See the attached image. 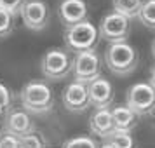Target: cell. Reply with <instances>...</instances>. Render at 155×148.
Instances as JSON below:
<instances>
[{
    "instance_id": "27",
    "label": "cell",
    "mask_w": 155,
    "mask_h": 148,
    "mask_svg": "<svg viewBox=\"0 0 155 148\" xmlns=\"http://www.w3.org/2000/svg\"><path fill=\"white\" fill-rule=\"evenodd\" d=\"M98 148H113V146H112V145H110V143H106V141H105V143H103L101 146H99V145H98Z\"/></svg>"
},
{
    "instance_id": "28",
    "label": "cell",
    "mask_w": 155,
    "mask_h": 148,
    "mask_svg": "<svg viewBox=\"0 0 155 148\" xmlns=\"http://www.w3.org/2000/svg\"><path fill=\"white\" fill-rule=\"evenodd\" d=\"M152 54H153V58H155V40L152 42Z\"/></svg>"
},
{
    "instance_id": "14",
    "label": "cell",
    "mask_w": 155,
    "mask_h": 148,
    "mask_svg": "<svg viewBox=\"0 0 155 148\" xmlns=\"http://www.w3.org/2000/svg\"><path fill=\"white\" fill-rule=\"evenodd\" d=\"M112 112V120H113V129H120V131H133L138 126V119L140 115L129 108L127 105H119L115 106Z\"/></svg>"
},
{
    "instance_id": "22",
    "label": "cell",
    "mask_w": 155,
    "mask_h": 148,
    "mask_svg": "<svg viewBox=\"0 0 155 148\" xmlns=\"http://www.w3.org/2000/svg\"><path fill=\"white\" fill-rule=\"evenodd\" d=\"M11 91L4 84H0V113H4L7 108H11Z\"/></svg>"
},
{
    "instance_id": "8",
    "label": "cell",
    "mask_w": 155,
    "mask_h": 148,
    "mask_svg": "<svg viewBox=\"0 0 155 148\" xmlns=\"http://www.w3.org/2000/svg\"><path fill=\"white\" fill-rule=\"evenodd\" d=\"M99 38H103L106 42H124L129 37V31H131V25H129V19L126 16L119 14V12H110L106 14L103 19H101V25H99Z\"/></svg>"
},
{
    "instance_id": "25",
    "label": "cell",
    "mask_w": 155,
    "mask_h": 148,
    "mask_svg": "<svg viewBox=\"0 0 155 148\" xmlns=\"http://www.w3.org/2000/svg\"><path fill=\"white\" fill-rule=\"evenodd\" d=\"M148 117L152 119V122H153V126H155V105H153V108L150 110V113H148Z\"/></svg>"
},
{
    "instance_id": "13",
    "label": "cell",
    "mask_w": 155,
    "mask_h": 148,
    "mask_svg": "<svg viewBox=\"0 0 155 148\" xmlns=\"http://www.w3.org/2000/svg\"><path fill=\"white\" fill-rule=\"evenodd\" d=\"M89 129L94 136H98L101 140H105L108 134L113 131V120L112 112L108 108H96L94 113L89 119Z\"/></svg>"
},
{
    "instance_id": "20",
    "label": "cell",
    "mask_w": 155,
    "mask_h": 148,
    "mask_svg": "<svg viewBox=\"0 0 155 148\" xmlns=\"http://www.w3.org/2000/svg\"><path fill=\"white\" fill-rule=\"evenodd\" d=\"M63 148H98V143L89 136H77L64 141Z\"/></svg>"
},
{
    "instance_id": "6",
    "label": "cell",
    "mask_w": 155,
    "mask_h": 148,
    "mask_svg": "<svg viewBox=\"0 0 155 148\" xmlns=\"http://www.w3.org/2000/svg\"><path fill=\"white\" fill-rule=\"evenodd\" d=\"M73 80L89 84L91 80L101 77V61L99 56L94 51H85V52H77L73 58V66H71Z\"/></svg>"
},
{
    "instance_id": "23",
    "label": "cell",
    "mask_w": 155,
    "mask_h": 148,
    "mask_svg": "<svg viewBox=\"0 0 155 148\" xmlns=\"http://www.w3.org/2000/svg\"><path fill=\"white\" fill-rule=\"evenodd\" d=\"M0 148H19V141L12 134L4 133L0 136Z\"/></svg>"
},
{
    "instance_id": "24",
    "label": "cell",
    "mask_w": 155,
    "mask_h": 148,
    "mask_svg": "<svg viewBox=\"0 0 155 148\" xmlns=\"http://www.w3.org/2000/svg\"><path fill=\"white\" fill-rule=\"evenodd\" d=\"M148 84L155 89V64L152 66V70H150V82H148Z\"/></svg>"
},
{
    "instance_id": "17",
    "label": "cell",
    "mask_w": 155,
    "mask_h": 148,
    "mask_svg": "<svg viewBox=\"0 0 155 148\" xmlns=\"http://www.w3.org/2000/svg\"><path fill=\"white\" fill-rule=\"evenodd\" d=\"M136 18H138L147 28L155 30V0H147V2H143Z\"/></svg>"
},
{
    "instance_id": "26",
    "label": "cell",
    "mask_w": 155,
    "mask_h": 148,
    "mask_svg": "<svg viewBox=\"0 0 155 148\" xmlns=\"http://www.w3.org/2000/svg\"><path fill=\"white\" fill-rule=\"evenodd\" d=\"M4 134V113H0V136Z\"/></svg>"
},
{
    "instance_id": "16",
    "label": "cell",
    "mask_w": 155,
    "mask_h": 148,
    "mask_svg": "<svg viewBox=\"0 0 155 148\" xmlns=\"http://www.w3.org/2000/svg\"><path fill=\"white\" fill-rule=\"evenodd\" d=\"M141 4H143V0H112L113 11L126 16L127 19H133V18L138 16Z\"/></svg>"
},
{
    "instance_id": "12",
    "label": "cell",
    "mask_w": 155,
    "mask_h": 148,
    "mask_svg": "<svg viewBox=\"0 0 155 148\" xmlns=\"http://www.w3.org/2000/svg\"><path fill=\"white\" fill-rule=\"evenodd\" d=\"M59 19L64 26L87 19V4L84 0H63L59 4Z\"/></svg>"
},
{
    "instance_id": "15",
    "label": "cell",
    "mask_w": 155,
    "mask_h": 148,
    "mask_svg": "<svg viewBox=\"0 0 155 148\" xmlns=\"http://www.w3.org/2000/svg\"><path fill=\"white\" fill-rule=\"evenodd\" d=\"M106 143H110L113 148H136V140L133 138L131 131H120L113 129L105 138Z\"/></svg>"
},
{
    "instance_id": "10",
    "label": "cell",
    "mask_w": 155,
    "mask_h": 148,
    "mask_svg": "<svg viewBox=\"0 0 155 148\" xmlns=\"http://www.w3.org/2000/svg\"><path fill=\"white\" fill-rule=\"evenodd\" d=\"M33 120L26 110L23 108H7L4 112V133L19 138L23 134L33 131Z\"/></svg>"
},
{
    "instance_id": "1",
    "label": "cell",
    "mask_w": 155,
    "mask_h": 148,
    "mask_svg": "<svg viewBox=\"0 0 155 148\" xmlns=\"http://www.w3.org/2000/svg\"><path fill=\"white\" fill-rule=\"evenodd\" d=\"M21 108L30 115H44L49 113L54 106V94L47 82L44 80H30L19 91Z\"/></svg>"
},
{
    "instance_id": "19",
    "label": "cell",
    "mask_w": 155,
    "mask_h": 148,
    "mask_svg": "<svg viewBox=\"0 0 155 148\" xmlns=\"http://www.w3.org/2000/svg\"><path fill=\"white\" fill-rule=\"evenodd\" d=\"M14 30V16L0 9V38H7Z\"/></svg>"
},
{
    "instance_id": "2",
    "label": "cell",
    "mask_w": 155,
    "mask_h": 148,
    "mask_svg": "<svg viewBox=\"0 0 155 148\" xmlns=\"http://www.w3.org/2000/svg\"><path fill=\"white\" fill-rule=\"evenodd\" d=\"M140 61V54L134 49L131 44L124 40V42H113L108 45L105 51V64L106 68L112 71L113 75H129L136 70Z\"/></svg>"
},
{
    "instance_id": "9",
    "label": "cell",
    "mask_w": 155,
    "mask_h": 148,
    "mask_svg": "<svg viewBox=\"0 0 155 148\" xmlns=\"http://www.w3.org/2000/svg\"><path fill=\"white\" fill-rule=\"evenodd\" d=\"M63 106L71 113H82L89 108V94H87V84L73 80L64 87L61 96Z\"/></svg>"
},
{
    "instance_id": "4",
    "label": "cell",
    "mask_w": 155,
    "mask_h": 148,
    "mask_svg": "<svg viewBox=\"0 0 155 148\" xmlns=\"http://www.w3.org/2000/svg\"><path fill=\"white\" fill-rule=\"evenodd\" d=\"M71 66H73L71 52L66 49H59V47L45 51V54L40 59V71L51 82L66 78L71 73Z\"/></svg>"
},
{
    "instance_id": "18",
    "label": "cell",
    "mask_w": 155,
    "mask_h": 148,
    "mask_svg": "<svg viewBox=\"0 0 155 148\" xmlns=\"http://www.w3.org/2000/svg\"><path fill=\"white\" fill-rule=\"evenodd\" d=\"M18 141H19V148H45V143H44L42 136L38 133H35V129L30 131L28 134L19 136Z\"/></svg>"
},
{
    "instance_id": "3",
    "label": "cell",
    "mask_w": 155,
    "mask_h": 148,
    "mask_svg": "<svg viewBox=\"0 0 155 148\" xmlns=\"http://www.w3.org/2000/svg\"><path fill=\"white\" fill-rule=\"evenodd\" d=\"M99 44V31L89 19H84L80 23H75L71 26H66L64 30V45L66 51L73 54L94 51Z\"/></svg>"
},
{
    "instance_id": "5",
    "label": "cell",
    "mask_w": 155,
    "mask_h": 148,
    "mask_svg": "<svg viewBox=\"0 0 155 148\" xmlns=\"http://www.w3.org/2000/svg\"><path fill=\"white\" fill-rule=\"evenodd\" d=\"M19 16L28 30L42 31L49 25V5L45 0H23Z\"/></svg>"
},
{
    "instance_id": "11",
    "label": "cell",
    "mask_w": 155,
    "mask_h": 148,
    "mask_svg": "<svg viewBox=\"0 0 155 148\" xmlns=\"http://www.w3.org/2000/svg\"><path fill=\"white\" fill-rule=\"evenodd\" d=\"M87 94H89V105L94 108H108L113 105L115 99L112 82L103 77L94 78L87 84Z\"/></svg>"
},
{
    "instance_id": "21",
    "label": "cell",
    "mask_w": 155,
    "mask_h": 148,
    "mask_svg": "<svg viewBox=\"0 0 155 148\" xmlns=\"http://www.w3.org/2000/svg\"><path fill=\"white\" fill-rule=\"evenodd\" d=\"M21 4H23V0H0V9L11 12L12 16H18Z\"/></svg>"
},
{
    "instance_id": "7",
    "label": "cell",
    "mask_w": 155,
    "mask_h": 148,
    "mask_svg": "<svg viewBox=\"0 0 155 148\" xmlns=\"http://www.w3.org/2000/svg\"><path fill=\"white\" fill-rule=\"evenodd\" d=\"M126 105L140 117L148 115L155 105V89L145 82L131 85L126 92Z\"/></svg>"
}]
</instances>
